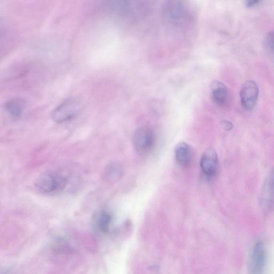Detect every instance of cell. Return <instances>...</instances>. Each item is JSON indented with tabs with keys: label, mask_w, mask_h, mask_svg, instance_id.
Listing matches in <instances>:
<instances>
[{
	"label": "cell",
	"mask_w": 274,
	"mask_h": 274,
	"mask_svg": "<svg viewBox=\"0 0 274 274\" xmlns=\"http://www.w3.org/2000/svg\"><path fill=\"white\" fill-rule=\"evenodd\" d=\"M112 215L106 210L97 212L94 217L95 227L102 232H105L110 229L112 222Z\"/></svg>",
	"instance_id": "52a82bcc"
},
{
	"label": "cell",
	"mask_w": 274,
	"mask_h": 274,
	"mask_svg": "<svg viewBox=\"0 0 274 274\" xmlns=\"http://www.w3.org/2000/svg\"><path fill=\"white\" fill-rule=\"evenodd\" d=\"M266 260L265 247L262 242L258 241L252 250L249 274H263L265 268Z\"/></svg>",
	"instance_id": "277c9868"
},
{
	"label": "cell",
	"mask_w": 274,
	"mask_h": 274,
	"mask_svg": "<svg viewBox=\"0 0 274 274\" xmlns=\"http://www.w3.org/2000/svg\"><path fill=\"white\" fill-rule=\"evenodd\" d=\"M259 3V1H248L247 3V5L248 7H253L254 6H256L258 5Z\"/></svg>",
	"instance_id": "5bb4252c"
},
{
	"label": "cell",
	"mask_w": 274,
	"mask_h": 274,
	"mask_svg": "<svg viewBox=\"0 0 274 274\" xmlns=\"http://www.w3.org/2000/svg\"><path fill=\"white\" fill-rule=\"evenodd\" d=\"M25 107V102L23 100L14 99L6 104V110L10 115L14 118H18L22 115Z\"/></svg>",
	"instance_id": "8fae6325"
},
{
	"label": "cell",
	"mask_w": 274,
	"mask_h": 274,
	"mask_svg": "<svg viewBox=\"0 0 274 274\" xmlns=\"http://www.w3.org/2000/svg\"><path fill=\"white\" fill-rule=\"evenodd\" d=\"M155 134L148 128H141L137 130L133 137V145L136 153L141 155L150 152L155 144Z\"/></svg>",
	"instance_id": "3957f363"
},
{
	"label": "cell",
	"mask_w": 274,
	"mask_h": 274,
	"mask_svg": "<svg viewBox=\"0 0 274 274\" xmlns=\"http://www.w3.org/2000/svg\"><path fill=\"white\" fill-rule=\"evenodd\" d=\"M263 44L266 51L274 56V32H269L266 35Z\"/></svg>",
	"instance_id": "7c38bea8"
},
{
	"label": "cell",
	"mask_w": 274,
	"mask_h": 274,
	"mask_svg": "<svg viewBox=\"0 0 274 274\" xmlns=\"http://www.w3.org/2000/svg\"><path fill=\"white\" fill-rule=\"evenodd\" d=\"M218 155L216 151L210 148L203 154L200 160L202 172L208 176H212L216 172L218 166Z\"/></svg>",
	"instance_id": "8992f818"
},
{
	"label": "cell",
	"mask_w": 274,
	"mask_h": 274,
	"mask_svg": "<svg viewBox=\"0 0 274 274\" xmlns=\"http://www.w3.org/2000/svg\"><path fill=\"white\" fill-rule=\"evenodd\" d=\"M240 96L245 109L251 110L256 106L259 96V87L255 82L249 81L242 86Z\"/></svg>",
	"instance_id": "5b68a950"
},
{
	"label": "cell",
	"mask_w": 274,
	"mask_h": 274,
	"mask_svg": "<svg viewBox=\"0 0 274 274\" xmlns=\"http://www.w3.org/2000/svg\"><path fill=\"white\" fill-rule=\"evenodd\" d=\"M223 126L224 128H225V129H226L227 130H230L232 127L231 124L228 122H226L223 123Z\"/></svg>",
	"instance_id": "4fadbf2b"
},
{
	"label": "cell",
	"mask_w": 274,
	"mask_h": 274,
	"mask_svg": "<svg viewBox=\"0 0 274 274\" xmlns=\"http://www.w3.org/2000/svg\"><path fill=\"white\" fill-rule=\"evenodd\" d=\"M123 173V169L119 164L112 163L107 165L104 169L102 178L107 182H115L121 179Z\"/></svg>",
	"instance_id": "ba28073f"
},
{
	"label": "cell",
	"mask_w": 274,
	"mask_h": 274,
	"mask_svg": "<svg viewBox=\"0 0 274 274\" xmlns=\"http://www.w3.org/2000/svg\"><path fill=\"white\" fill-rule=\"evenodd\" d=\"M81 109V104L79 101L67 100L55 108L52 112V119L56 123H63L72 119Z\"/></svg>",
	"instance_id": "7a4b0ae2"
},
{
	"label": "cell",
	"mask_w": 274,
	"mask_h": 274,
	"mask_svg": "<svg viewBox=\"0 0 274 274\" xmlns=\"http://www.w3.org/2000/svg\"><path fill=\"white\" fill-rule=\"evenodd\" d=\"M212 98L219 106L226 103L228 99V90L223 84L217 82L212 86Z\"/></svg>",
	"instance_id": "30bf717a"
},
{
	"label": "cell",
	"mask_w": 274,
	"mask_h": 274,
	"mask_svg": "<svg viewBox=\"0 0 274 274\" xmlns=\"http://www.w3.org/2000/svg\"><path fill=\"white\" fill-rule=\"evenodd\" d=\"M67 179L60 173L48 171L42 174L36 179L35 186L36 189L45 194L59 192L66 187Z\"/></svg>",
	"instance_id": "6da1fadb"
},
{
	"label": "cell",
	"mask_w": 274,
	"mask_h": 274,
	"mask_svg": "<svg viewBox=\"0 0 274 274\" xmlns=\"http://www.w3.org/2000/svg\"><path fill=\"white\" fill-rule=\"evenodd\" d=\"M176 160L183 167H187L191 162V152L189 146L185 143H179L175 149Z\"/></svg>",
	"instance_id": "9c48e42d"
}]
</instances>
